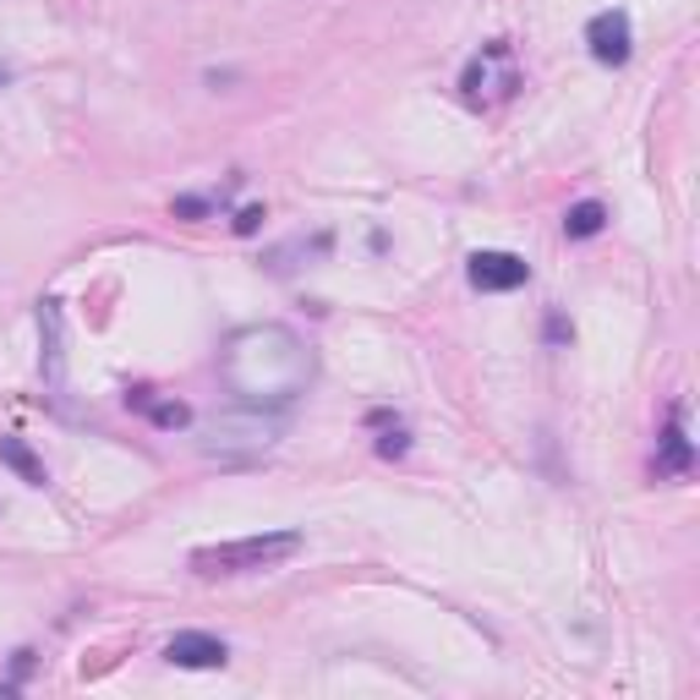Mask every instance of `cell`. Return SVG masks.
<instances>
[{
    "label": "cell",
    "instance_id": "1",
    "mask_svg": "<svg viewBox=\"0 0 700 700\" xmlns=\"http://www.w3.org/2000/svg\"><path fill=\"white\" fill-rule=\"evenodd\" d=\"M225 383L241 394V405H290L312 383V351L296 329L285 323H257L241 329L225 345Z\"/></svg>",
    "mask_w": 700,
    "mask_h": 700
},
{
    "label": "cell",
    "instance_id": "17",
    "mask_svg": "<svg viewBox=\"0 0 700 700\" xmlns=\"http://www.w3.org/2000/svg\"><path fill=\"white\" fill-rule=\"evenodd\" d=\"M5 77H11V71H5V66H0V82H5Z\"/></svg>",
    "mask_w": 700,
    "mask_h": 700
},
{
    "label": "cell",
    "instance_id": "3",
    "mask_svg": "<svg viewBox=\"0 0 700 700\" xmlns=\"http://www.w3.org/2000/svg\"><path fill=\"white\" fill-rule=\"evenodd\" d=\"M274 438H279V416H268L263 405H241V411L208 416L197 444L214 460H257L263 449H274Z\"/></svg>",
    "mask_w": 700,
    "mask_h": 700
},
{
    "label": "cell",
    "instance_id": "7",
    "mask_svg": "<svg viewBox=\"0 0 700 700\" xmlns=\"http://www.w3.org/2000/svg\"><path fill=\"white\" fill-rule=\"evenodd\" d=\"M164 663L170 668H225L230 652L219 635H203V630H181L170 646H164Z\"/></svg>",
    "mask_w": 700,
    "mask_h": 700
},
{
    "label": "cell",
    "instance_id": "14",
    "mask_svg": "<svg viewBox=\"0 0 700 700\" xmlns=\"http://www.w3.org/2000/svg\"><path fill=\"white\" fill-rule=\"evenodd\" d=\"M257 225H263V208H241V214H236V230H241V236H252Z\"/></svg>",
    "mask_w": 700,
    "mask_h": 700
},
{
    "label": "cell",
    "instance_id": "16",
    "mask_svg": "<svg viewBox=\"0 0 700 700\" xmlns=\"http://www.w3.org/2000/svg\"><path fill=\"white\" fill-rule=\"evenodd\" d=\"M548 334H553V340H570V323H564V318L553 312V318H548Z\"/></svg>",
    "mask_w": 700,
    "mask_h": 700
},
{
    "label": "cell",
    "instance_id": "8",
    "mask_svg": "<svg viewBox=\"0 0 700 700\" xmlns=\"http://www.w3.org/2000/svg\"><path fill=\"white\" fill-rule=\"evenodd\" d=\"M126 405H131V411H142V416H148L153 427H164V433H175V427H186V422H192V411H186L181 400H153V389H131V394H126Z\"/></svg>",
    "mask_w": 700,
    "mask_h": 700
},
{
    "label": "cell",
    "instance_id": "15",
    "mask_svg": "<svg viewBox=\"0 0 700 700\" xmlns=\"http://www.w3.org/2000/svg\"><path fill=\"white\" fill-rule=\"evenodd\" d=\"M203 208H208V203H203V197H175V214H186V219H197V214H203Z\"/></svg>",
    "mask_w": 700,
    "mask_h": 700
},
{
    "label": "cell",
    "instance_id": "9",
    "mask_svg": "<svg viewBox=\"0 0 700 700\" xmlns=\"http://www.w3.org/2000/svg\"><path fill=\"white\" fill-rule=\"evenodd\" d=\"M690 471V438L679 427V411H674V427L663 433V449H657V477H685Z\"/></svg>",
    "mask_w": 700,
    "mask_h": 700
},
{
    "label": "cell",
    "instance_id": "6",
    "mask_svg": "<svg viewBox=\"0 0 700 700\" xmlns=\"http://www.w3.org/2000/svg\"><path fill=\"white\" fill-rule=\"evenodd\" d=\"M466 274H471L477 290H520L531 279V263L515 257V252H477Z\"/></svg>",
    "mask_w": 700,
    "mask_h": 700
},
{
    "label": "cell",
    "instance_id": "2",
    "mask_svg": "<svg viewBox=\"0 0 700 700\" xmlns=\"http://www.w3.org/2000/svg\"><path fill=\"white\" fill-rule=\"evenodd\" d=\"M301 553V531H263V537H241V542H219V548H197L192 570L197 575H252V570H274L285 559Z\"/></svg>",
    "mask_w": 700,
    "mask_h": 700
},
{
    "label": "cell",
    "instance_id": "11",
    "mask_svg": "<svg viewBox=\"0 0 700 700\" xmlns=\"http://www.w3.org/2000/svg\"><path fill=\"white\" fill-rule=\"evenodd\" d=\"M603 225H608V208L592 203V197L564 214V236H570V241H592V236H603Z\"/></svg>",
    "mask_w": 700,
    "mask_h": 700
},
{
    "label": "cell",
    "instance_id": "12",
    "mask_svg": "<svg viewBox=\"0 0 700 700\" xmlns=\"http://www.w3.org/2000/svg\"><path fill=\"white\" fill-rule=\"evenodd\" d=\"M38 329H44V372L49 383H60V307L55 301L38 307Z\"/></svg>",
    "mask_w": 700,
    "mask_h": 700
},
{
    "label": "cell",
    "instance_id": "13",
    "mask_svg": "<svg viewBox=\"0 0 700 700\" xmlns=\"http://www.w3.org/2000/svg\"><path fill=\"white\" fill-rule=\"evenodd\" d=\"M405 449H411V438H405V433H400V427H394V433H383V438H378V455H383V460H400V455H405Z\"/></svg>",
    "mask_w": 700,
    "mask_h": 700
},
{
    "label": "cell",
    "instance_id": "5",
    "mask_svg": "<svg viewBox=\"0 0 700 700\" xmlns=\"http://www.w3.org/2000/svg\"><path fill=\"white\" fill-rule=\"evenodd\" d=\"M586 44H592V55H597L603 66H624V60H630V44H635L630 11H597V16L586 22Z\"/></svg>",
    "mask_w": 700,
    "mask_h": 700
},
{
    "label": "cell",
    "instance_id": "4",
    "mask_svg": "<svg viewBox=\"0 0 700 700\" xmlns=\"http://www.w3.org/2000/svg\"><path fill=\"white\" fill-rule=\"evenodd\" d=\"M520 88V71H515V49L504 38L482 44V55H471V66L460 71V93L471 104H493V99H509Z\"/></svg>",
    "mask_w": 700,
    "mask_h": 700
},
{
    "label": "cell",
    "instance_id": "10",
    "mask_svg": "<svg viewBox=\"0 0 700 700\" xmlns=\"http://www.w3.org/2000/svg\"><path fill=\"white\" fill-rule=\"evenodd\" d=\"M0 466H11L27 487H44V482H49V471L38 466V455H33L22 438H0Z\"/></svg>",
    "mask_w": 700,
    "mask_h": 700
}]
</instances>
